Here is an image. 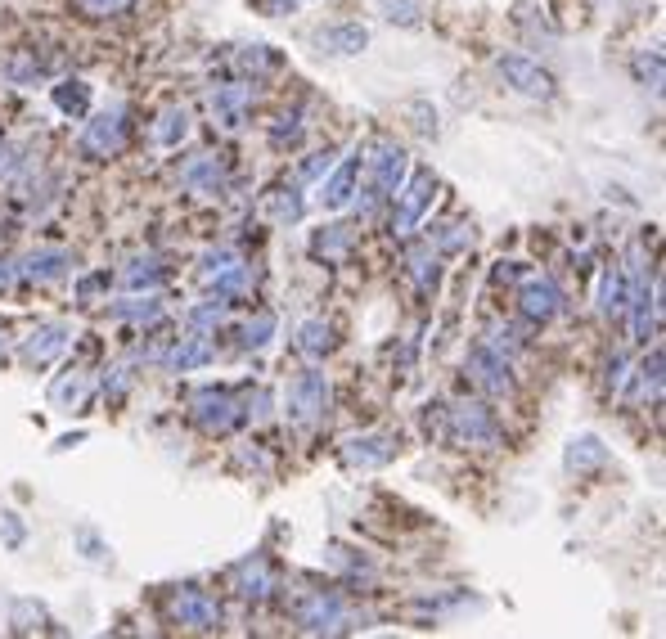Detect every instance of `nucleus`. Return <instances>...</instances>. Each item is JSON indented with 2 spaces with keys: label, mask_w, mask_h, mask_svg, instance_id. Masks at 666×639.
Here are the masks:
<instances>
[{
  "label": "nucleus",
  "mask_w": 666,
  "mask_h": 639,
  "mask_svg": "<svg viewBox=\"0 0 666 639\" xmlns=\"http://www.w3.org/2000/svg\"><path fill=\"white\" fill-rule=\"evenodd\" d=\"M432 189H437L432 171H414L410 185L401 180V189H396V207H392V230L396 234H410L414 225H419V216L428 212V203H432Z\"/></svg>",
  "instance_id": "1"
},
{
  "label": "nucleus",
  "mask_w": 666,
  "mask_h": 639,
  "mask_svg": "<svg viewBox=\"0 0 666 639\" xmlns=\"http://www.w3.org/2000/svg\"><path fill=\"white\" fill-rule=\"evenodd\" d=\"M324 401H329V383H324V374H315V369H306V374L297 378V383L288 387V396H284L288 419H297V423H315V419H320Z\"/></svg>",
  "instance_id": "2"
},
{
  "label": "nucleus",
  "mask_w": 666,
  "mask_h": 639,
  "mask_svg": "<svg viewBox=\"0 0 666 639\" xmlns=\"http://www.w3.org/2000/svg\"><path fill=\"white\" fill-rule=\"evenodd\" d=\"M500 72L522 90V95H536V99H549V95H554V77H549L540 63L522 59V54H509V59H500Z\"/></svg>",
  "instance_id": "3"
},
{
  "label": "nucleus",
  "mask_w": 666,
  "mask_h": 639,
  "mask_svg": "<svg viewBox=\"0 0 666 639\" xmlns=\"http://www.w3.org/2000/svg\"><path fill=\"white\" fill-rule=\"evenodd\" d=\"M450 432H455L459 441H495V419L491 410H482L477 401H459L455 410H450Z\"/></svg>",
  "instance_id": "4"
},
{
  "label": "nucleus",
  "mask_w": 666,
  "mask_h": 639,
  "mask_svg": "<svg viewBox=\"0 0 666 639\" xmlns=\"http://www.w3.org/2000/svg\"><path fill=\"white\" fill-rule=\"evenodd\" d=\"M171 612H176L180 626H194V630L221 626V608H216V599H207L203 590H180L176 603H171Z\"/></svg>",
  "instance_id": "5"
},
{
  "label": "nucleus",
  "mask_w": 666,
  "mask_h": 639,
  "mask_svg": "<svg viewBox=\"0 0 666 639\" xmlns=\"http://www.w3.org/2000/svg\"><path fill=\"white\" fill-rule=\"evenodd\" d=\"M405 171H410V162H405V149H396V144H378L374 158H369L374 189H383V194H396V189H401Z\"/></svg>",
  "instance_id": "6"
},
{
  "label": "nucleus",
  "mask_w": 666,
  "mask_h": 639,
  "mask_svg": "<svg viewBox=\"0 0 666 639\" xmlns=\"http://www.w3.org/2000/svg\"><path fill=\"white\" fill-rule=\"evenodd\" d=\"M297 621L306 630H347V608L333 594H311L302 603V612H297Z\"/></svg>",
  "instance_id": "7"
},
{
  "label": "nucleus",
  "mask_w": 666,
  "mask_h": 639,
  "mask_svg": "<svg viewBox=\"0 0 666 639\" xmlns=\"http://www.w3.org/2000/svg\"><path fill=\"white\" fill-rule=\"evenodd\" d=\"M239 419H243L239 405H234L225 392H203V396H198V423H203L207 432H225V428H234Z\"/></svg>",
  "instance_id": "8"
},
{
  "label": "nucleus",
  "mask_w": 666,
  "mask_h": 639,
  "mask_svg": "<svg viewBox=\"0 0 666 639\" xmlns=\"http://www.w3.org/2000/svg\"><path fill=\"white\" fill-rule=\"evenodd\" d=\"M392 455H396V446H392V437H383V432L347 441V464L351 468H378V464H387Z\"/></svg>",
  "instance_id": "9"
},
{
  "label": "nucleus",
  "mask_w": 666,
  "mask_h": 639,
  "mask_svg": "<svg viewBox=\"0 0 666 639\" xmlns=\"http://www.w3.org/2000/svg\"><path fill=\"white\" fill-rule=\"evenodd\" d=\"M315 41H320L329 54H360L369 45V32L360 23H333V27H324Z\"/></svg>",
  "instance_id": "10"
},
{
  "label": "nucleus",
  "mask_w": 666,
  "mask_h": 639,
  "mask_svg": "<svg viewBox=\"0 0 666 639\" xmlns=\"http://www.w3.org/2000/svg\"><path fill=\"white\" fill-rule=\"evenodd\" d=\"M558 306H563V293H558L549 279H531V284L522 288V311H527L531 320H549Z\"/></svg>",
  "instance_id": "11"
},
{
  "label": "nucleus",
  "mask_w": 666,
  "mask_h": 639,
  "mask_svg": "<svg viewBox=\"0 0 666 639\" xmlns=\"http://www.w3.org/2000/svg\"><path fill=\"white\" fill-rule=\"evenodd\" d=\"M468 365H473L477 383H482L486 392H504V387H509V365H504V356H495L491 347H477Z\"/></svg>",
  "instance_id": "12"
},
{
  "label": "nucleus",
  "mask_w": 666,
  "mask_h": 639,
  "mask_svg": "<svg viewBox=\"0 0 666 639\" xmlns=\"http://www.w3.org/2000/svg\"><path fill=\"white\" fill-rule=\"evenodd\" d=\"M117 144H122V117H117V113L95 117L90 131L81 135V149H86V153H113Z\"/></svg>",
  "instance_id": "13"
},
{
  "label": "nucleus",
  "mask_w": 666,
  "mask_h": 639,
  "mask_svg": "<svg viewBox=\"0 0 666 639\" xmlns=\"http://www.w3.org/2000/svg\"><path fill=\"white\" fill-rule=\"evenodd\" d=\"M356 171H360V153H351V158L342 162L338 171H333L329 185H324V207H347V203H351V189H356Z\"/></svg>",
  "instance_id": "14"
},
{
  "label": "nucleus",
  "mask_w": 666,
  "mask_h": 639,
  "mask_svg": "<svg viewBox=\"0 0 666 639\" xmlns=\"http://www.w3.org/2000/svg\"><path fill=\"white\" fill-rule=\"evenodd\" d=\"M63 347H68V329H63V324H50V329L32 333V342H23V356L36 360V365H45V360L59 356Z\"/></svg>",
  "instance_id": "15"
},
{
  "label": "nucleus",
  "mask_w": 666,
  "mask_h": 639,
  "mask_svg": "<svg viewBox=\"0 0 666 639\" xmlns=\"http://www.w3.org/2000/svg\"><path fill=\"white\" fill-rule=\"evenodd\" d=\"M239 594L243 599H266L270 590H275V576L266 572V563L261 558H252V563H239Z\"/></svg>",
  "instance_id": "16"
},
{
  "label": "nucleus",
  "mask_w": 666,
  "mask_h": 639,
  "mask_svg": "<svg viewBox=\"0 0 666 639\" xmlns=\"http://www.w3.org/2000/svg\"><path fill=\"white\" fill-rule=\"evenodd\" d=\"M153 135H158L162 149H176V144L189 135V117H185V108H167V113L158 117V126H153Z\"/></svg>",
  "instance_id": "17"
},
{
  "label": "nucleus",
  "mask_w": 666,
  "mask_h": 639,
  "mask_svg": "<svg viewBox=\"0 0 666 639\" xmlns=\"http://www.w3.org/2000/svg\"><path fill=\"white\" fill-rule=\"evenodd\" d=\"M203 360H212V342H207L203 333L180 338V347L171 351V365H176V369H194V365H203Z\"/></svg>",
  "instance_id": "18"
},
{
  "label": "nucleus",
  "mask_w": 666,
  "mask_h": 639,
  "mask_svg": "<svg viewBox=\"0 0 666 639\" xmlns=\"http://www.w3.org/2000/svg\"><path fill=\"white\" fill-rule=\"evenodd\" d=\"M603 459H608V450H603L599 437H581L567 450V468H594V464H603Z\"/></svg>",
  "instance_id": "19"
},
{
  "label": "nucleus",
  "mask_w": 666,
  "mask_h": 639,
  "mask_svg": "<svg viewBox=\"0 0 666 639\" xmlns=\"http://www.w3.org/2000/svg\"><path fill=\"white\" fill-rule=\"evenodd\" d=\"M603 315H626V279H621V270H608L603 275Z\"/></svg>",
  "instance_id": "20"
},
{
  "label": "nucleus",
  "mask_w": 666,
  "mask_h": 639,
  "mask_svg": "<svg viewBox=\"0 0 666 639\" xmlns=\"http://www.w3.org/2000/svg\"><path fill=\"white\" fill-rule=\"evenodd\" d=\"M54 104H59L63 113H86V104H90V86H86V81H63V86L54 90Z\"/></svg>",
  "instance_id": "21"
},
{
  "label": "nucleus",
  "mask_w": 666,
  "mask_h": 639,
  "mask_svg": "<svg viewBox=\"0 0 666 639\" xmlns=\"http://www.w3.org/2000/svg\"><path fill=\"white\" fill-rule=\"evenodd\" d=\"M266 212L275 216L279 225H284V221H297V216H302V198H297L293 189H275V194L266 198Z\"/></svg>",
  "instance_id": "22"
},
{
  "label": "nucleus",
  "mask_w": 666,
  "mask_h": 639,
  "mask_svg": "<svg viewBox=\"0 0 666 639\" xmlns=\"http://www.w3.org/2000/svg\"><path fill=\"white\" fill-rule=\"evenodd\" d=\"M63 252H41V257H27V266H23V275L27 279H59L63 275Z\"/></svg>",
  "instance_id": "23"
},
{
  "label": "nucleus",
  "mask_w": 666,
  "mask_h": 639,
  "mask_svg": "<svg viewBox=\"0 0 666 639\" xmlns=\"http://www.w3.org/2000/svg\"><path fill=\"white\" fill-rule=\"evenodd\" d=\"M185 185H194V189H212V185H221V167H216V162L203 153V158H198L194 167L185 171Z\"/></svg>",
  "instance_id": "24"
},
{
  "label": "nucleus",
  "mask_w": 666,
  "mask_h": 639,
  "mask_svg": "<svg viewBox=\"0 0 666 639\" xmlns=\"http://www.w3.org/2000/svg\"><path fill=\"white\" fill-rule=\"evenodd\" d=\"M297 347H302L306 356H324V351H329V324H320V320L302 324V342H297Z\"/></svg>",
  "instance_id": "25"
},
{
  "label": "nucleus",
  "mask_w": 666,
  "mask_h": 639,
  "mask_svg": "<svg viewBox=\"0 0 666 639\" xmlns=\"http://www.w3.org/2000/svg\"><path fill=\"white\" fill-rule=\"evenodd\" d=\"M41 621H45V612L36 608L32 599H18V603H14V626H18V630H36Z\"/></svg>",
  "instance_id": "26"
},
{
  "label": "nucleus",
  "mask_w": 666,
  "mask_h": 639,
  "mask_svg": "<svg viewBox=\"0 0 666 639\" xmlns=\"http://www.w3.org/2000/svg\"><path fill=\"white\" fill-rule=\"evenodd\" d=\"M0 536H5V545H23V536H27V527H23V518L18 513H0Z\"/></svg>",
  "instance_id": "27"
},
{
  "label": "nucleus",
  "mask_w": 666,
  "mask_h": 639,
  "mask_svg": "<svg viewBox=\"0 0 666 639\" xmlns=\"http://www.w3.org/2000/svg\"><path fill=\"white\" fill-rule=\"evenodd\" d=\"M270 329H275V315H257V324H248V329H243V347H261Z\"/></svg>",
  "instance_id": "28"
},
{
  "label": "nucleus",
  "mask_w": 666,
  "mask_h": 639,
  "mask_svg": "<svg viewBox=\"0 0 666 639\" xmlns=\"http://www.w3.org/2000/svg\"><path fill=\"white\" fill-rule=\"evenodd\" d=\"M387 9H392L387 18H401V23H419L423 0H387Z\"/></svg>",
  "instance_id": "29"
},
{
  "label": "nucleus",
  "mask_w": 666,
  "mask_h": 639,
  "mask_svg": "<svg viewBox=\"0 0 666 639\" xmlns=\"http://www.w3.org/2000/svg\"><path fill=\"white\" fill-rule=\"evenodd\" d=\"M90 9H99V14H113V9H122L126 0H86Z\"/></svg>",
  "instance_id": "30"
},
{
  "label": "nucleus",
  "mask_w": 666,
  "mask_h": 639,
  "mask_svg": "<svg viewBox=\"0 0 666 639\" xmlns=\"http://www.w3.org/2000/svg\"><path fill=\"white\" fill-rule=\"evenodd\" d=\"M9 171V149H0V176Z\"/></svg>",
  "instance_id": "31"
}]
</instances>
